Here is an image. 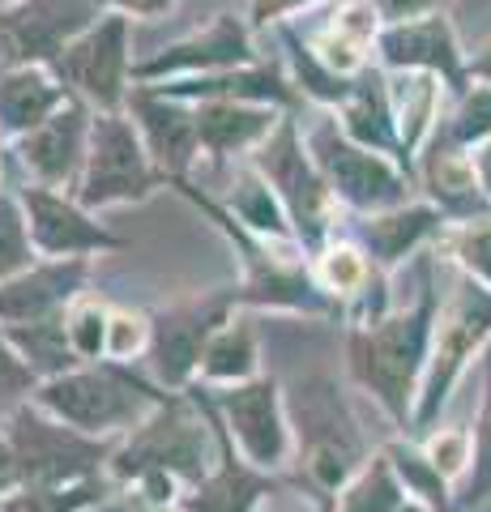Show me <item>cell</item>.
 <instances>
[{
	"label": "cell",
	"mask_w": 491,
	"mask_h": 512,
	"mask_svg": "<svg viewBox=\"0 0 491 512\" xmlns=\"http://www.w3.org/2000/svg\"><path fill=\"white\" fill-rule=\"evenodd\" d=\"M35 406L52 419L69 423L86 436H107V431H137L150 414L167 402L163 393H150L141 380H133L120 367H82L56 380H43L35 393Z\"/></svg>",
	"instance_id": "6da1fadb"
},
{
	"label": "cell",
	"mask_w": 491,
	"mask_h": 512,
	"mask_svg": "<svg viewBox=\"0 0 491 512\" xmlns=\"http://www.w3.org/2000/svg\"><path fill=\"white\" fill-rule=\"evenodd\" d=\"M167 175L154 167V158L141 141L137 124L120 111H103L90 124V150L77 180V205L82 210H107L124 201H146Z\"/></svg>",
	"instance_id": "7a4b0ae2"
},
{
	"label": "cell",
	"mask_w": 491,
	"mask_h": 512,
	"mask_svg": "<svg viewBox=\"0 0 491 512\" xmlns=\"http://www.w3.org/2000/svg\"><path fill=\"white\" fill-rule=\"evenodd\" d=\"M5 440L13 448V457H18L26 487H73L90 470H99V461L112 453V444L52 419L39 406L13 410L5 423Z\"/></svg>",
	"instance_id": "3957f363"
},
{
	"label": "cell",
	"mask_w": 491,
	"mask_h": 512,
	"mask_svg": "<svg viewBox=\"0 0 491 512\" xmlns=\"http://www.w3.org/2000/svg\"><path fill=\"white\" fill-rule=\"evenodd\" d=\"M427 303L415 312H402L393 320H380L376 329H359L351 338V372L363 389L376 393V402L389 414H406L410 389H415V376L427 355Z\"/></svg>",
	"instance_id": "277c9868"
},
{
	"label": "cell",
	"mask_w": 491,
	"mask_h": 512,
	"mask_svg": "<svg viewBox=\"0 0 491 512\" xmlns=\"http://www.w3.org/2000/svg\"><path fill=\"white\" fill-rule=\"evenodd\" d=\"M112 461H116V474L133 478V483H141V478H150V474L201 483V474H205V423L188 410V402L171 397V402H163L133 431V440L124 444Z\"/></svg>",
	"instance_id": "5b68a950"
},
{
	"label": "cell",
	"mask_w": 491,
	"mask_h": 512,
	"mask_svg": "<svg viewBox=\"0 0 491 512\" xmlns=\"http://www.w3.org/2000/svg\"><path fill=\"white\" fill-rule=\"evenodd\" d=\"M291 414L299 423V453L308 461V474L321 487H342L359 466L363 444L338 389L321 376L299 380V389L291 397Z\"/></svg>",
	"instance_id": "8992f818"
},
{
	"label": "cell",
	"mask_w": 491,
	"mask_h": 512,
	"mask_svg": "<svg viewBox=\"0 0 491 512\" xmlns=\"http://www.w3.org/2000/svg\"><path fill=\"white\" fill-rule=\"evenodd\" d=\"M308 146H312V163L321 167L329 192H338L351 210L385 214V210H398L402 205L406 180L376 150L355 146L334 120L316 124L308 133Z\"/></svg>",
	"instance_id": "52a82bcc"
},
{
	"label": "cell",
	"mask_w": 491,
	"mask_h": 512,
	"mask_svg": "<svg viewBox=\"0 0 491 512\" xmlns=\"http://www.w3.org/2000/svg\"><path fill=\"white\" fill-rule=\"evenodd\" d=\"M94 0H22L0 9V77L13 69L56 64L60 52L94 26Z\"/></svg>",
	"instance_id": "ba28073f"
},
{
	"label": "cell",
	"mask_w": 491,
	"mask_h": 512,
	"mask_svg": "<svg viewBox=\"0 0 491 512\" xmlns=\"http://www.w3.org/2000/svg\"><path fill=\"white\" fill-rule=\"evenodd\" d=\"M60 86L99 111H120L129 103V18L107 13L86 35H77L52 64Z\"/></svg>",
	"instance_id": "9c48e42d"
},
{
	"label": "cell",
	"mask_w": 491,
	"mask_h": 512,
	"mask_svg": "<svg viewBox=\"0 0 491 512\" xmlns=\"http://www.w3.org/2000/svg\"><path fill=\"white\" fill-rule=\"evenodd\" d=\"M252 167H257V175L278 192L282 210H287V218L295 222V231L308 239V244H316V239L325 235V205H329V184L321 167L312 163V158L304 154V146H299V133L291 120H282L274 133H269L257 154H252Z\"/></svg>",
	"instance_id": "30bf717a"
},
{
	"label": "cell",
	"mask_w": 491,
	"mask_h": 512,
	"mask_svg": "<svg viewBox=\"0 0 491 512\" xmlns=\"http://www.w3.org/2000/svg\"><path fill=\"white\" fill-rule=\"evenodd\" d=\"M240 299V291H218V295H205V299H188L167 308L163 316H154V338H150V367L154 376L180 389L188 384V376L201 367L205 359V346L214 342V333L227 325V312L231 303Z\"/></svg>",
	"instance_id": "8fae6325"
},
{
	"label": "cell",
	"mask_w": 491,
	"mask_h": 512,
	"mask_svg": "<svg viewBox=\"0 0 491 512\" xmlns=\"http://www.w3.org/2000/svg\"><path fill=\"white\" fill-rule=\"evenodd\" d=\"M491 333V291L479 286H457L453 303L440 316V333H436V350H432V372H427V389H423V406L419 419H432L436 406L449 397L462 363L479 350V342Z\"/></svg>",
	"instance_id": "7c38bea8"
},
{
	"label": "cell",
	"mask_w": 491,
	"mask_h": 512,
	"mask_svg": "<svg viewBox=\"0 0 491 512\" xmlns=\"http://www.w3.org/2000/svg\"><path fill=\"white\" fill-rule=\"evenodd\" d=\"M22 210H26V227H30V244L43 256H56V261H77L86 252H99V248H120V239L90 222V214L82 210L77 201L60 197L56 188H22Z\"/></svg>",
	"instance_id": "4fadbf2b"
},
{
	"label": "cell",
	"mask_w": 491,
	"mask_h": 512,
	"mask_svg": "<svg viewBox=\"0 0 491 512\" xmlns=\"http://www.w3.org/2000/svg\"><path fill=\"white\" fill-rule=\"evenodd\" d=\"M133 124L146 150L154 158V167L167 175V180H180V175L193 167V158L201 154V133H197V107H184L180 99H167L163 90L154 86H137L129 94Z\"/></svg>",
	"instance_id": "5bb4252c"
},
{
	"label": "cell",
	"mask_w": 491,
	"mask_h": 512,
	"mask_svg": "<svg viewBox=\"0 0 491 512\" xmlns=\"http://www.w3.org/2000/svg\"><path fill=\"white\" fill-rule=\"evenodd\" d=\"M218 410L227 414V431L240 440L252 466H278V461H287L291 436H287V419H282L274 380L231 384V389L218 393Z\"/></svg>",
	"instance_id": "9a60e30c"
},
{
	"label": "cell",
	"mask_w": 491,
	"mask_h": 512,
	"mask_svg": "<svg viewBox=\"0 0 491 512\" xmlns=\"http://www.w3.org/2000/svg\"><path fill=\"white\" fill-rule=\"evenodd\" d=\"M90 116L82 103H65L52 120H43L35 133L18 137V154L26 171L35 175L43 188H69L82 180L86 150H90Z\"/></svg>",
	"instance_id": "2e32d148"
},
{
	"label": "cell",
	"mask_w": 491,
	"mask_h": 512,
	"mask_svg": "<svg viewBox=\"0 0 491 512\" xmlns=\"http://www.w3.org/2000/svg\"><path fill=\"white\" fill-rule=\"evenodd\" d=\"M86 282V261H56L39 265L26 274L0 282V325L18 329V325H39V320H56L73 308V295Z\"/></svg>",
	"instance_id": "e0dca14e"
},
{
	"label": "cell",
	"mask_w": 491,
	"mask_h": 512,
	"mask_svg": "<svg viewBox=\"0 0 491 512\" xmlns=\"http://www.w3.org/2000/svg\"><path fill=\"white\" fill-rule=\"evenodd\" d=\"M252 60V43H248V26L223 13L214 18V26H205L201 35L184 39L176 47H167L163 56H154L146 64H133V77H163V73H227V69H248Z\"/></svg>",
	"instance_id": "ac0fdd59"
},
{
	"label": "cell",
	"mask_w": 491,
	"mask_h": 512,
	"mask_svg": "<svg viewBox=\"0 0 491 512\" xmlns=\"http://www.w3.org/2000/svg\"><path fill=\"white\" fill-rule=\"evenodd\" d=\"M278 124L282 116L274 107H257L240 99H205L197 107L201 150H210L214 158H231L235 150H257Z\"/></svg>",
	"instance_id": "d6986e66"
},
{
	"label": "cell",
	"mask_w": 491,
	"mask_h": 512,
	"mask_svg": "<svg viewBox=\"0 0 491 512\" xmlns=\"http://www.w3.org/2000/svg\"><path fill=\"white\" fill-rule=\"evenodd\" d=\"M380 56H385V64H398V69H423L449 77V82H462V56H457L453 30L440 18L389 26L380 35Z\"/></svg>",
	"instance_id": "ffe728a7"
},
{
	"label": "cell",
	"mask_w": 491,
	"mask_h": 512,
	"mask_svg": "<svg viewBox=\"0 0 491 512\" xmlns=\"http://www.w3.org/2000/svg\"><path fill=\"white\" fill-rule=\"evenodd\" d=\"M65 103H73V94L60 86V77H47L43 64L13 69L0 77V133H13V137L35 133Z\"/></svg>",
	"instance_id": "44dd1931"
},
{
	"label": "cell",
	"mask_w": 491,
	"mask_h": 512,
	"mask_svg": "<svg viewBox=\"0 0 491 512\" xmlns=\"http://www.w3.org/2000/svg\"><path fill=\"white\" fill-rule=\"evenodd\" d=\"M376 22H380V13H376L372 0H346V5L334 13V22L316 35L312 56L338 77L355 73L363 64L368 43L376 39Z\"/></svg>",
	"instance_id": "7402d4cb"
},
{
	"label": "cell",
	"mask_w": 491,
	"mask_h": 512,
	"mask_svg": "<svg viewBox=\"0 0 491 512\" xmlns=\"http://www.w3.org/2000/svg\"><path fill=\"white\" fill-rule=\"evenodd\" d=\"M342 133L363 150H393L402 146L398 128H393V107L389 94L380 90V77H363V82L346 94L342 103Z\"/></svg>",
	"instance_id": "603a6c76"
},
{
	"label": "cell",
	"mask_w": 491,
	"mask_h": 512,
	"mask_svg": "<svg viewBox=\"0 0 491 512\" xmlns=\"http://www.w3.org/2000/svg\"><path fill=\"white\" fill-rule=\"evenodd\" d=\"M9 346L22 355V363L35 372L39 380H56L73 372V346H69V333H65V316L56 320H39V325H18V329H5Z\"/></svg>",
	"instance_id": "cb8c5ba5"
},
{
	"label": "cell",
	"mask_w": 491,
	"mask_h": 512,
	"mask_svg": "<svg viewBox=\"0 0 491 512\" xmlns=\"http://www.w3.org/2000/svg\"><path fill=\"white\" fill-rule=\"evenodd\" d=\"M257 372V329L252 320H227L223 329L214 333V342L205 346L201 359V376L214 384H248Z\"/></svg>",
	"instance_id": "d4e9b609"
},
{
	"label": "cell",
	"mask_w": 491,
	"mask_h": 512,
	"mask_svg": "<svg viewBox=\"0 0 491 512\" xmlns=\"http://www.w3.org/2000/svg\"><path fill=\"white\" fill-rule=\"evenodd\" d=\"M265 491H269V483L252 478L244 466H235L231 448L223 440V466H218L214 478L197 483V495L188 500V508L193 512H252V504H257Z\"/></svg>",
	"instance_id": "484cf974"
},
{
	"label": "cell",
	"mask_w": 491,
	"mask_h": 512,
	"mask_svg": "<svg viewBox=\"0 0 491 512\" xmlns=\"http://www.w3.org/2000/svg\"><path fill=\"white\" fill-rule=\"evenodd\" d=\"M432 227H436L432 205H406V210H385V214L368 218L363 239H368V248L380 256V261L393 265V261H402V256L415 248Z\"/></svg>",
	"instance_id": "4316f807"
},
{
	"label": "cell",
	"mask_w": 491,
	"mask_h": 512,
	"mask_svg": "<svg viewBox=\"0 0 491 512\" xmlns=\"http://www.w3.org/2000/svg\"><path fill=\"white\" fill-rule=\"evenodd\" d=\"M427 188H432V197L440 205H449V210H474L479 205V180H474V163L466 154H457L449 146H436L432 158H427Z\"/></svg>",
	"instance_id": "83f0119b"
},
{
	"label": "cell",
	"mask_w": 491,
	"mask_h": 512,
	"mask_svg": "<svg viewBox=\"0 0 491 512\" xmlns=\"http://www.w3.org/2000/svg\"><path fill=\"white\" fill-rule=\"evenodd\" d=\"M398 111H393V120H398V141L402 150L410 154L423 141L427 124L436 116V77L432 73H419V77H406L398 82Z\"/></svg>",
	"instance_id": "f1b7e54d"
},
{
	"label": "cell",
	"mask_w": 491,
	"mask_h": 512,
	"mask_svg": "<svg viewBox=\"0 0 491 512\" xmlns=\"http://www.w3.org/2000/svg\"><path fill=\"white\" fill-rule=\"evenodd\" d=\"M231 210L240 214V222H248L252 231H261V235H287V222H282V201H278V192L269 188L257 171H248L240 188L231 192Z\"/></svg>",
	"instance_id": "f546056e"
},
{
	"label": "cell",
	"mask_w": 491,
	"mask_h": 512,
	"mask_svg": "<svg viewBox=\"0 0 491 512\" xmlns=\"http://www.w3.org/2000/svg\"><path fill=\"white\" fill-rule=\"evenodd\" d=\"M99 483H73V487H22L18 495H0V512H82L99 504Z\"/></svg>",
	"instance_id": "4dcf8cb0"
},
{
	"label": "cell",
	"mask_w": 491,
	"mask_h": 512,
	"mask_svg": "<svg viewBox=\"0 0 491 512\" xmlns=\"http://www.w3.org/2000/svg\"><path fill=\"white\" fill-rule=\"evenodd\" d=\"M35 244H30V227H26V210L22 201L0 197V282L18 278L35 261Z\"/></svg>",
	"instance_id": "1f68e13d"
},
{
	"label": "cell",
	"mask_w": 491,
	"mask_h": 512,
	"mask_svg": "<svg viewBox=\"0 0 491 512\" xmlns=\"http://www.w3.org/2000/svg\"><path fill=\"white\" fill-rule=\"evenodd\" d=\"M398 508V483L385 457H376L342 495V512H393Z\"/></svg>",
	"instance_id": "d6a6232c"
},
{
	"label": "cell",
	"mask_w": 491,
	"mask_h": 512,
	"mask_svg": "<svg viewBox=\"0 0 491 512\" xmlns=\"http://www.w3.org/2000/svg\"><path fill=\"white\" fill-rule=\"evenodd\" d=\"M107 325H112V312L99 308L90 299H77L65 312V333L77 359H99L107 355Z\"/></svg>",
	"instance_id": "836d02e7"
},
{
	"label": "cell",
	"mask_w": 491,
	"mask_h": 512,
	"mask_svg": "<svg viewBox=\"0 0 491 512\" xmlns=\"http://www.w3.org/2000/svg\"><path fill=\"white\" fill-rule=\"evenodd\" d=\"M363 278H368V261L355 252V248H329L321 256V282H325V291H334V295H355Z\"/></svg>",
	"instance_id": "e575fe53"
},
{
	"label": "cell",
	"mask_w": 491,
	"mask_h": 512,
	"mask_svg": "<svg viewBox=\"0 0 491 512\" xmlns=\"http://www.w3.org/2000/svg\"><path fill=\"white\" fill-rule=\"evenodd\" d=\"M150 338H154V325L146 316L112 312V325H107V355L133 359V355H141V350H150Z\"/></svg>",
	"instance_id": "d590c367"
},
{
	"label": "cell",
	"mask_w": 491,
	"mask_h": 512,
	"mask_svg": "<svg viewBox=\"0 0 491 512\" xmlns=\"http://www.w3.org/2000/svg\"><path fill=\"white\" fill-rule=\"evenodd\" d=\"M35 389H39V376L22 363V355L9 346L5 329H0V406H5V402H18L22 393H35Z\"/></svg>",
	"instance_id": "8d00e7d4"
},
{
	"label": "cell",
	"mask_w": 491,
	"mask_h": 512,
	"mask_svg": "<svg viewBox=\"0 0 491 512\" xmlns=\"http://www.w3.org/2000/svg\"><path fill=\"white\" fill-rule=\"evenodd\" d=\"M491 137V90H474L466 94L462 111L453 120V141H487Z\"/></svg>",
	"instance_id": "74e56055"
},
{
	"label": "cell",
	"mask_w": 491,
	"mask_h": 512,
	"mask_svg": "<svg viewBox=\"0 0 491 512\" xmlns=\"http://www.w3.org/2000/svg\"><path fill=\"white\" fill-rule=\"evenodd\" d=\"M427 461H432L436 474H457L470 461L466 431H440V436L432 440V448H427Z\"/></svg>",
	"instance_id": "f35d334b"
},
{
	"label": "cell",
	"mask_w": 491,
	"mask_h": 512,
	"mask_svg": "<svg viewBox=\"0 0 491 512\" xmlns=\"http://www.w3.org/2000/svg\"><path fill=\"white\" fill-rule=\"evenodd\" d=\"M491 491V372H487V402L479 419V461H474V483L466 491V500H483Z\"/></svg>",
	"instance_id": "ab89813d"
},
{
	"label": "cell",
	"mask_w": 491,
	"mask_h": 512,
	"mask_svg": "<svg viewBox=\"0 0 491 512\" xmlns=\"http://www.w3.org/2000/svg\"><path fill=\"white\" fill-rule=\"evenodd\" d=\"M457 256L466 261V269H474L479 278L491 282V227H474L457 239Z\"/></svg>",
	"instance_id": "60d3db41"
},
{
	"label": "cell",
	"mask_w": 491,
	"mask_h": 512,
	"mask_svg": "<svg viewBox=\"0 0 491 512\" xmlns=\"http://www.w3.org/2000/svg\"><path fill=\"white\" fill-rule=\"evenodd\" d=\"M99 9H112L120 18H163L176 0H94Z\"/></svg>",
	"instance_id": "b9f144b4"
},
{
	"label": "cell",
	"mask_w": 491,
	"mask_h": 512,
	"mask_svg": "<svg viewBox=\"0 0 491 512\" xmlns=\"http://www.w3.org/2000/svg\"><path fill=\"white\" fill-rule=\"evenodd\" d=\"M372 5H376V13H385V18H393V26H398V22L419 18V13L440 5V0H372Z\"/></svg>",
	"instance_id": "7bdbcfd3"
},
{
	"label": "cell",
	"mask_w": 491,
	"mask_h": 512,
	"mask_svg": "<svg viewBox=\"0 0 491 512\" xmlns=\"http://www.w3.org/2000/svg\"><path fill=\"white\" fill-rule=\"evenodd\" d=\"M304 5H312V0H252V22H257V26H269V22L287 18V13L304 9Z\"/></svg>",
	"instance_id": "ee69618b"
},
{
	"label": "cell",
	"mask_w": 491,
	"mask_h": 512,
	"mask_svg": "<svg viewBox=\"0 0 491 512\" xmlns=\"http://www.w3.org/2000/svg\"><path fill=\"white\" fill-rule=\"evenodd\" d=\"M18 483H22V466H18V457H13L9 440L0 436V495H9Z\"/></svg>",
	"instance_id": "f6af8a7d"
},
{
	"label": "cell",
	"mask_w": 491,
	"mask_h": 512,
	"mask_svg": "<svg viewBox=\"0 0 491 512\" xmlns=\"http://www.w3.org/2000/svg\"><path fill=\"white\" fill-rule=\"evenodd\" d=\"M479 184H483V192L491 197V141L479 150Z\"/></svg>",
	"instance_id": "bcb514c9"
},
{
	"label": "cell",
	"mask_w": 491,
	"mask_h": 512,
	"mask_svg": "<svg viewBox=\"0 0 491 512\" xmlns=\"http://www.w3.org/2000/svg\"><path fill=\"white\" fill-rule=\"evenodd\" d=\"M474 73H479V77H487V82H491V47H483V56L474 60Z\"/></svg>",
	"instance_id": "7dc6e473"
},
{
	"label": "cell",
	"mask_w": 491,
	"mask_h": 512,
	"mask_svg": "<svg viewBox=\"0 0 491 512\" xmlns=\"http://www.w3.org/2000/svg\"><path fill=\"white\" fill-rule=\"evenodd\" d=\"M13 5H22V0H0V9H13Z\"/></svg>",
	"instance_id": "c3c4849f"
},
{
	"label": "cell",
	"mask_w": 491,
	"mask_h": 512,
	"mask_svg": "<svg viewBox=\"0 0 491 512\" xmlns=\"http://www.w3.org/2000/svg\"><path fill=\"white\" fill-rule=\"evenodd\" d=\"M393 512H423V508H415V504H406V508H393Z\"/></svg>",
	"instance_id": "681fc988"
}]
</instances>
